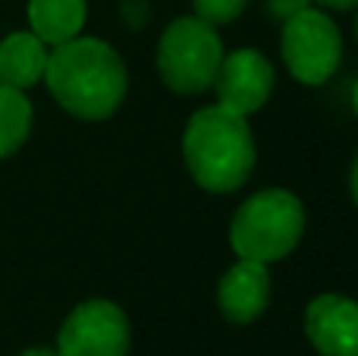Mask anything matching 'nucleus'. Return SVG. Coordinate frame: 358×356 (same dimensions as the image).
<instances>
[{
	"label": "nucleus",
	"instance_id": "19",
	"mask_svg": "<svg viewBox=\"0 0 358 356\" xmlns=\"http://www.w3.org/2000/svg\"><path fill=\"white\" fill-rule=\"evenodd\" d=\"M355 41H358V16H355Z\"/></svg>",
	"mask_w": 358,
	"mask_h": 356
},
{
	"label": "nucleus",
	"instance_id": "3",
	"mask_svg": "<svg viewBox=\"0 0 358 356\" xmlns=\"http://www.w3.org/2000/svg\"><path fill=\"white\" fill-rule=\"evenodd\" d=\"M305 224L308 212L296 193L280 186L261 189L236 208L229 221V246L239 259L261 265L283 262L302 243Z\"/></svg>",
	"mask_w": 358,
	"mask_h": 356
},
{
	"label": "nucleus",
	"instance_id": "16",
	"mask_svg": "<svg viewBox=\"0 0 358 356\" xmlns=\"http://www.w3.org/2000/svg\"><path fill=\"white\" fill-rule=\"evenodd\" d=\"M349 193H352V202H355V208H358V158H355L352 170H349Z\"/></svg>",
	"mask_w": 358,
	"mask_h": 356
},
{
	"label": "nucleus",
	"instance_id": "9",
	"mask_svg": "<svg viewBox=\"0 0 358 356\" xmlns=\"http://www.w3.org/2000/svg\"><path fill=\"white\" fill-rule=\"evenodd\" d=\"M271 306V271L252 259H236L217 281V309L229 325H252Z\"/></svg>",
	"mask_w": 358,
	"mask_h": 356
},
{
	"label": "nucleus",
	"instance_id": "15",
	"mask_svg": "<svg viewBox=\"0 0 358 356\" xmlns=\"http://www.w3.org/2000/svg\"><path fill=\"white\" fill-rule=\"evenodd\" d=\"M321 6H327V10H340V13H346V10H358V0H317Z\"/></svg>",
	"mask_w": 358,
	"mask_h": 356
},
{
	"label": "nucleus",
	"instance_id": "14",
	"mask_svg": "<svg viewBox=\"0 0 358 356\" xmlns=\"http://www.w3.org/2000/svg\"><path fill=\"white\" fill-rule=\"evenodd\" d=\"M267 6H271V13L277 19H289L292 13L305 10V6H311V0H267Z\"/></svg>",
	"mask_w": 358,
	"mask_h": 356
},
{
	"label": "nucleus",
	"instance_id": "12",
	"mask_svg": "<svg viewBox=\"0 0 358 356\" xmlns=\"http://www.w3.org/2000/svg\"><path fill=\"white\" fill-rule=\"evenodd\" d=\"M31 120H35V111H31V101L25 98V92L0 82V161L16 155L25 145Z\"/></svg>",
	"mask_w": 358,
	"mask_h": 356
},
{
	"label": "nucleus",
	"instance_id": "5",
	"mask_svg": "<svg viewBox=\"0 0 358 356\" xmlns=\"http://www.w3.org/2000/svg\"><path fill=\"white\" fill-rule=\"evenodd\" d=\"M280 54L296 82L302 85L330 82L343 63V35L334 16L317 6H305L289 19H283Z\"/></svg>",
	"mask_w": 358,
	"mask_h": 356
},
{
	"label": "nucleus",
	"instance_id": "10",
	"mask_svg": "<svg viewBox=\"0 0 358 356\" xmlns=\"http://www.w3.org/2000/svg\"><path fill=\"white\" fill-rule=\"evenodd\" d=\"M48 44L35 32H13L0 41V82L10 88H25L44 82L48 69Z\"/></svg>",
	"mask_w": 358,
	"mask_h": 356
},
{
	"label": "nucleus",
	"instance_id": "18",
	"mask_svg": "<svg viewBox=\"0 0 358 356\" xmlns=\"http://www.w3.org/2000/svg\"><path fill=\"white\" fill-rule=\"evenodd\" d=\"M352 111H355V117H358V79H355V85H352Z\"/></svg>",
	"mask_w": 358,
	"mask_h": 356
},
{
	"label": "nucleus",
	"instance_id": "2",
	"mask_svg": "<svg viewBox=\"0 0 358 356\" xmlns=\"http://www.w3.org/2000/svg\"><path fill=\"white\" fill-rule=\"evenodd\" d=\"M182 161L189 177L208 193L227 196L242 189L258 161L248 117L220 104L195 111L182 132Z\"/></svg>",
	"mask_w": 358,
	"mask_h": 356
},
{
	"label": "nucleus",
	"instance_id": "13",
	"mask_svg": "<svg viewBox=\"0 0 358 356\" xmlns=\"http://www.w3.org/2000/svg\"><path fill=\"white\" fill-rule=\"evenodd\" d=\"M248 4H252V0H192L195 16L210 25H227V22H233V19H239Z\"/></svg>",
	"mask_w": 358,
	"mask_h": 356
},
{
	"label": "nucleus",
	"instance_id": "1",
	"mask_svg": "<svg viewBox=\"0 0 358 356\" xmlns=\"http://www.w3.org/2000/svg\"><path fill=\"white\" fill-rule=\"evenodd\" d=\"M44 82L63 111L94 123L120 111L129 88V73L113 44L104 38L76 35L48 54Z\"/></svg>",
	"mask_w": 358,
	"mask_h": 356
},
{
	"label": "nucleus",
	"instance_id": "6",
	"mask_svg": "<svg viewBox=\"0 0 358 356\" xmlns=\"http://www.w3.org/2000/svg\"><path fill=\"white\" fill-rule=\"evenodd\" d=\"M132 325L113 300H85L63 319L57 356H129Z\"/></svg>",
	"mask_w": 358,
	"mask_h": 356
},
{
	"label": "nucleus",
	"instance_id": "11",
	"mask_svg": "<svg viewBox=\"0 0 358 356\" xmlns=\"http://www.w3.org/2000/svg\"><path fill=\"white\" fill-rule=\"evenodd\" d=\"M88 22V0H29V25L48 48L73 41Z\"/></svg>",
	"mask_w": 358,
	"mask_h": 356
},
{
	"label": "nucleus",
	"instance_id": "7",
	"mask_svg": "<svg viewBox=\"0 0 358 356\" xmlns=\"http://www.w3.org/2000/svg\"><path fill=\"white\" fill-rule=\"evenodd\" d=\"M277 85V69L258 48H239L223 54L220 69L214 76L217 104L233 114L252 117L271 101Z\"/></svg>",
	"mask_w": 358,
	"mask_h": 356
},
{
	"label": "nucleus",
	"instance_id": "8",
	"mask_svg": "<svg viewBox=\"0 0 358 356\" xmlns=\"http://www.w3.org/2000/svg\"><path fill=\"white\" fill-rule=\"evenodd\" d=\"M305 338L321 356H358V300L321 294L305 306Z\"/></svg>",
	"mask_w": 358,
	"mask_h": 356
},
{
	"label": "nucleus",
	"instance_id": "4",
	"mask_svg": "<svg viewBox=\"0 0 358 356\" xmlns=\"http://www.w3.org/2000/svg\"><path fill=\"white\" fill-rule=\"evenodd\" d=\"M227 54L217 25L198 16H179L157 41V76L176 95H201L214 85V76Z\"/></svg>",
	"mask_w": 358,
	"mask_h": 356
},
{
	"label": "nucleus",
	"instance_id": "17",
	"mask_svg": "<svg viewBox=\"0 0 358 356\" xmlns=\"http://www.w3.org/2000/svg\"><path fill=\"white\" fill-rule=\"evenodd\" d=\"M19 356H57V350H50V347H29V350H22Z\"/></svg>",
	"mask_w": 358,
	"mask_h": 356
}]
</instances>
